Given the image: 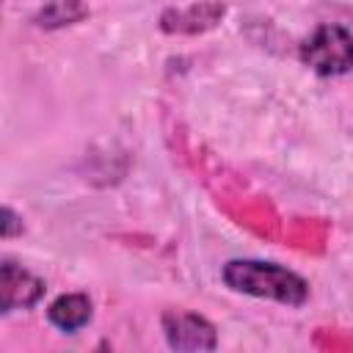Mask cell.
I'll list each match as a JSON object with an SVG mask.
<instances>
[{"label": "cell", "instance_id": "4", "mask_svg": "<svg viewBox=\"0 0 353 353\" xmlns=\"http://www.w3.org/2000/svg\"><path fill=\"white\" fill-rule=\"evenodd\" d=\"M44 292H47V284L41 276L14 262L11 256H3L0 262V312L3 314L33 309L44 298Z\"/></svg>", "mask_w": 353, "mask_h": 353}, {"label": "cell", "instance_id": "2", "mask_svg": "<svg viewBox=\"0 0 353 353\" xmlns=\"http://www.w3.org/2000/svg\"><path fill=\"white\" fill-rule=\"evenodd\" d=\"M298 58L320 77H342L353 72V33L345 25L323 22L298 44Z\"/></svg>", "mask_w": 353, "mask_h": 353}, {"label": "cell", "instance_id": "5", "mask_svg": "<svg viewBox=\"0 0 353 353\" xmlns=\"http://www.w3.org/2000/svg\"><path fill=\"white\" fill-rule=\"evenodd\" d=\"M226 14V3L221 0H201L182 8H165L160 14V30L171 36H196L212 30Z\"/></svg>", "mask_w": 353, "mask_h": 353}, {"label": "cell", "instance_id": "3", "mask_svg": "<svg viewBox=\"0 0 353 353\" xmlns=\"http://www.w3.org/2000/svg\"><path fill=\"white\" fill-rule=\"evenodd\" d=\"M160 331L171 350L201 353L218 347V328L199 312L188 309H165L160 314Z\"/></svg>", "mask_w": 353, "mask_h": 353}, {"label": "cell", "instance_id": "1", "mask_svg": "<svg viewBox=\"0 0 353 353\" xmlns=\"http://www.w3.org/2000/svg\"><path fill=\"white\" fill-rule=\"evenodd\" d=\"M221 281L237 295L273 301L290 309L309 301V281L301 273L268 259H229L221 268Z\"/></svg>", "mask_w": 353, "mask_h": 353}, {"label": "cell", "instance_id": "6", "mask_svg": "<svg viewBox=\"0 0 353 353\" xmlns=\"http://www.w3.org/2000/svg\"><path fill=\"white\" fill-rule=\"evenodd\" d=\"M94 317V303L85 292H63L47 306V320L61 334L83 331Z\"/></svg>", "mask_w": 353, "mask_h": 353}, {"label": "cell", "instance_id": "8", "mask_svg": "<svg viewBox=\"0 0 353 353\" xmlns=\"http://www.w3.org/2000/svg\"><path fill=\"white\" fill-rule=\"evenodd\" d=\"M22 232H25L22 215H19L11 204H6V207H3V240H14V237L22 234Z\"/></svg>", "mask_w": 353, "mask_h": 353}, {"label": "cell", "instance_id": "7", "mask_svg": "<svg viewBox=\"0 0 353 353\" xmlns=\"http://www.w3.org/2000/svg\"><path fill=\"white\" fill-rule=\"evenodd\" d=\"M88 14H91V8L83 0H44L33 11L30 22L41 30H61V28L83 22Z\"/></svg>", "mask_w": 353, "mask_h": 353}]
</instances>
